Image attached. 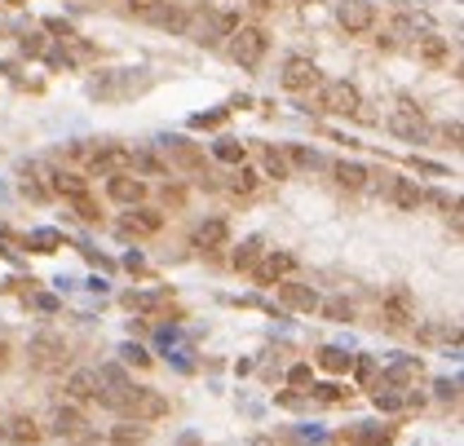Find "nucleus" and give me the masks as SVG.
Segmentation results:
<instances>
[{
  "label": "nucleus",
  "instance_id": "f257e3e1",
  "mask_svg": "<svg viewBox=\"0 0 464 446\" xmlns=\"http://www.w3.org/2000/svg\"><path fill=\"white\" fill-rule=\"evenodd\" d=\"M151 85L155 80L146 71H102L89 85V93L97 97V102H128V97H142Z\"/></svg>",
  "mask_w": 464,
  "mask_h": 446
},
{
  "label": "nucleus",
  "instance_id": "f03ea898",
  "mask_svg": "<svg viewBox=\"0 0 464 446\" xmlns=\"http://www.w3.org/2000/svg\"><path fill=\"white\" fill-rule=\"evenodd\" d=\"M230 36H235V40H230V58H235L243 71H257L261 58H265V49H270V36H265L261 27H252V23H239Z\"/></svg>",
  "mask_w": 464,
  "mask_h": 446
},
{
  "label": "nucleus",
  "instance_id": "7ed1b4c3",
  "mask_svg": "<svg viewBox=\"0 0 464 446\" xmlns=\"http://www.w3.org/2000/svg\"><path fill=\"white\" fill-rule=\"evenodd\" d=\"M66 358H71V354H66V340L58 332H36L27 340V362L36 371H62Z\"/></svg>",
  "mask_w": 464,
  "mask_h": 446
},
{
  "label": "nucleus",
  "instance_id": "20e7f679",
  "mask_svg": "<svg viewBox=\"0 0 464 446\" xmlns=\"http://www.w3.org/2000/svg\"><path fill=\"white\" fill-rule=\"evenodd\" d=\"M336 23H341L345 36H362V31H372L376 27L372 0H341V5H336Z\"/></svg>",
  "mask_w": 464,
  "mask_h": 446
},
{
  "label": "nucleus",
  "instance_id": "39448f33",
  "mask_svg": "<svg viewBox=\"0 0 464 446\" xmlns=\"http://www.w3.org/2000/svg\"><path fill=\"white\" fill-rule=\"evenodd\" d=\"M323 106L331 115H358L362 93H358V85H350V80H331V85H323Z\"/></svg>",
  "mask_w": 464,
  "mask_h": 446
},
{
  "label": "nucleus",
  "instance_id": "423d86ee",
  "mask_svg": "<svg viewBox=\"0 0 464 446\" xmlns=\"http://www.w3.org/2000/svg\"><path fill=\"white\" fill-rule=\"evenodd\" d=\"M54 433L66 438V442H93L97 428H89V420L80 416L75 407H58V411H54Z\"/></svg>",
  "mask_w": 464,
  "mask_h": 446
},
{
  "label": "nucleus",
  "instance_id": "0eeeda50",
  "mask_svg": "<svg viewBox=\"0 0 464 446\" xmlns=\"http://www.w3.org/2000/svg\"><path fill=\"white\" fill-rule=\"evenodd\" d=\"M319 85H323V75L310 58H288V67H283V89L288 93H310Z\"/></svg>",
  "mask_w": 464,
  "mask_h": 446
},
{
  "label": "nucleus",
  "instance_id": "6e6552de",
  "mask_svg": "<svg viewBox=\"0 0 464 446\" xmlns=\"http://www.w3.org/2000/svg\"><path fill=\"white\" fill-rule=\"evenodd\" d=\"M128 159H133V151H124V146H97L93 159H89V173L93 177H120V173H128Z\"/></svg>",
  "mask_w": 464,
  "mask_h": 446
},
{
  "label": "nucleus",
  "instance_id": "1a4fd4ad",
  "mask_svg": "<svg viewBox=\"0 0 464 446\" xmlns=\"http://www.w3.org/2000/svg\"><path fill=\"white\" fill-rule=\"evenodd\" d=\"M389 128H393L398 137H411V142H416V137H425V128H429V124H425L420 106H411L407 97H403V102L389 111Z\"/></svg>",
  "mask_w": 464,
  "mask_h": 446
},
{
  "label": "nucleus",
  "instance_id": "9d476101",
  "mask_svg": "<svg viewBox=\"0 0 464 446\" xmlns=\"http://www.w3.org/2000/svg\"><path fill=\"white\" fill-rule=\"evenodd\" d=\"M159 230H164V212L146 208V204L128 208L124 221H120V235H159Z\"/></svg>",
  "mask_w": 464,
  "mask_h": 446
},
{
  "label": "nucleus",
  "instance_id": "9b49d317",
  "mask_svg": "<svg viewBox=\"0 0 464 446\" xmlns=\"http://www.w3.org/2000/svg\"><path fill=\"white\" fill-rule=\"evenodd\" d=\"M296 270V256L292 252H265L257 266H252V278L257 283H279V278H288Z\"/></svg>",
  "mask_w": 464,
  "mask_h": 446
},
{
  "label": "nucleus",
  "instance_id": "f8f14e48",
  "mask_svg": "<svg viewBox=\"0 0 464 446\" xmlns=\"http://www.w3.org/2000/svg\"><path fill=\"white\" fill-rule=\"evenodd\" d=\"M106 194L115 204H128V208H138L146 199V181L142 177H133V173H120V177H111L106 181Z\"/></svg>",
  "mask_w": 464,
  "mask_h": 446
},
{
  "label": "nucleus",
  "instance_id": "ddd939ff",
  "mask_svg": "<svg viewBox=\"0 0 464 446\" xmlns=\"http://www.w3.org/2000/svg\"><path fill=\"white\" fill-rule=\"evenodd\" d=\"M230 243V221L226 217H212L204 225H195V247L199 252H217V247Z\"/></svg>",
  "mask_w": 464,
  "mask_h": 446
},
{
  "label": "nucleus",
  "instance_id": "4468645a",
  "mask_svg": "<svg viewBox=\"0 0 464 446\" xmlns=\"http://www.w3.org/2000/svg\"><path fill=\"white\" fill-rule=\"evenodd\" d=\"M97 389H102V380H97L93 367H75L71 376H66V398H71V402H89V398H97Z\"/></svg>",
  "mask_w": 464,
  "mask_h": 446
},
{
  "label": "nucleus",
  "instance_id": "2eb2a0df",
  "mask_svg": "<svg viewBox=\"0 0 464 446\" xmlns=\"http://www.w3.org/2000/svg\"><path fill=\"white\" fill-rule=\"evenodd\" d=\"M416 376H420V358H393L385 376H380V385L385 389H407V385H416Z\"/></svg>",
  "mask_w": 464,
  "mask_h": 446
},
{
  "label": "nucleus",
  "instance_id": "dca6fc26",
  "mask_svg": "<svg viewBox=\"0 0 464 446\" xmlns=\"http://www.w3.org/2000/svg\"><path fill=\"white\" fill-rule=\"evenodd\" d=\"M345 442L350 446H385V442H393V428L389 424H354V428H345Z\"/></svg>",
  "mask_w": 464,
  "mask_h": 446
},
{
  "label": "nucleus",
  "instance_id": "f3484780",
  "mask_svg": "<svg viewBox=\"0 0 464 446\" xmlns=\"http://www.w3.org/2000/svg\"><path fill=\"white\" fill-rule=\"evenodd\" d=\"M279 296H283V305L301 309V314H314V309L323 305V301H319V292L305 287V283H283V287H279Z\"/></svg>",
  "mask_w": 464,
  "mask_h": 446
},
{
  "label": "nucleus",
  "instance_id": "a211bd4d",
  "mask_svg": "<svg viewBox=\"0 0 464 446\" xmlns=\"http://www.w3.org/2000/svg\"><path fill=\"white\" fill-rule=\"evenodd\" d=\"M389 199L403 208V212H416L425 204V190L416 186V181H407V177H393V186H389Z\"/></svg>",
  "mask_w": 464,
  "mask_h": 446
},
{
  "label": "nucleus",
  "instance_id": "6ab92c4d",
  "mask_svg": "<svg viewBox=\"0 0 464 446\" xmlns=\"http://www.w3.org/2000/svg\"><path fill=\"white\" fill-rule=\"evenodd\" d=\"M159 146H164V155H169V159H177V163H181V168H199V163H204L199 146H190L186 137H164Z\"/></svg>",
  "mask_w": 464,
  "mask_h": 446
},
{
  "label": "nucleus",
  "instance_id": "aec40b11",
  "mask_svg": "<svg viewBox=\"0 0 464 446\" xmlns=\"http://www.w3.org/2000/svg\"><path fill=\"white\" fill-rule=\"evenodd\" d=\"M411 318H416V314H411V296L398 287V292H389L385 296V323L389 327H407Z\"/></svg>",
  "mask_w": 464,
  "mask_h": 446
},
{
  "label": "nucleus",
  "instance_id": "412c9836",
  "mask_svg": "<svg viewBox=\"0 0 464 446\" xmlns=\"http://www.w3.org/2000/svg\"><path fill=\"white\" fill-rule=\"evenodd\" d=\"M49 194L80 199V194H89V177H80V173H54V177H49Z\"/></svg>",
  "mask_w": 464,
  "mask_h": 446
},
{
  "label": "nucleus",
  "instance_id": "4be33fe9",
  "mask_svg": "<svg viewBox=\"0 0 464 446\" xmlns=\"http://www.w3.org/2000/svg\"><path fill=\"white\" fill-rule=\"evenodd\" d=\"M124 305H128V309H142V314H159L164 305H169V292H164V287H159V292H128Z\"/></svg>",
  "mask_w": 464,
  "mask_h": 446
},
{
  "label": "nucleus",
  "instance_id": "5701e85b",
  "mask_svg": "<svg viewBox=\"0 0 464 446\" xmlns=\"http://www.w3.org/2000/svg\"><path fill=\"white\" fill-rule=\"evenodd\" d=\"M331 173H336V186H345V190L367 186V168H362V163H354V159H341Z\"/></svg>",
  "mask_w": 464,
  "mask_h": 446
},
{
  "label": "nucleus",
  "instance_id": "b1692460",
  "mask_svg": "<svg viewBox=\"0 0 464 446\" xmlns=\"http://www.w3.org/2000/svg\"><path fill=\"white\" fill-rule=\"evenodd\" d=\"M319 367L331 371V376H341V371H350V367H354V358L345 354L341 345H323V349H319Z\"/></svg>",
  "mask_w": 464,
  "mask_h": 446
},
{
  "label": "nucleus",
  "instance_id": "393cba45",
  "mask_svg": "<svg viewBox=\"0 0 464 446\" xmlns=\"http://www.w3.org/2000/svg\"><path fill=\"white\" fill-rule=\"evenodd\" d=\"M416 54L425 58V62H446V54H451V49H446V40L442 36H416Z\"/></svg>",
  "mask_w": 464,
  "mask_h": 446
},
{
  "label": "nucleus",
  "instance_id": "a878e982",
  "mask_svg": "<svg viewBox=\"0 0 464 446\" xmlns=\"http://www.w3.org/2000/svg\"><path fill=\"white\" fill-rule=\"evenodd\" d=\"M5 442H18V446H36V442H40V428L31 424V420H9V428H5Z\"/></svg>",
  "mask_w": 464,
  "mask_h": 446
},
{
  "label": "nucleus",
  "instance_id": "bb28decb",
  "mask_svg": "<svg viewBox=\"0 0 464 446\" xmlns=\"http://www.w3.org/2000/svg\"><path fill=\"white\" fill-rule=\"evenodd\" d=\"M372 402H376V411H398V407H407V393H403V389H385V385H376Z\"/></svg>",
  "mask_w": 464,
  "mask_h": 446
},
{
  "label": "nucleus",
  "instance_id": "cd10ccee",
  "mask_svg": "<svg viewBox=\"0 0 464 446\" xmlns=\"http://www.w3.org/2000/svg\"><path fill=\"white\" fill-rule=\"evenodd\" d=\"M111 442H115V446H138V442H146V424L128 420V424H120V428L111 433Z\"/></svg>",
  "mask_w": 464,
  "mask_h": 446
},
{
  "label": "nucleus",
  "instance_id": "c85d7f7f",
  "mask_svg": "<svg viewBox=\"0 0 464 446\" xmlns=\"http://www.w3.org/2000/svg\"><path fill=\"white\" fill-rule=\"evenodd\" d=\"M27 243L31 247H36V252H54V247H62V230H31V235H27Z\"/></svg>",
  "mask_w": 464,
  "mask_h": 446
},
{
  "label": "nucleus",
  "instance_id": "c756f323",
  "mask_svg": "<svg viewBox=\"0 0 464 446\" xmlns=\"http://www.w3.org/2000/svg\"><path fill=\"white\" fill-rule=\"evenodd\" d=\"M265 173H270L274 181H288V177H292V163H288V155L270 146V151H265Z\"/></svg>",
  "mask_w": 464,
  "mask_h": 446
},
{
  "label": "nucleus",
  "instance_id": "7c9ffc66",
  "mask_svg": "<svg viewBox=\"0 0 464 446\" xmlns=\"http://www.w3.org/2000/svg\"><path fill=\"white\" fill-rule=\"evenodd\" d=\"M257 256H261V239H248L235 247V270H252L257 266Z\"/></svg>",
  "mask_w": 464,
  "mask_h": 446
},
{
  "label": "nucleus",
  "instance_id": "2f4dec72",
  "mask_svg": "<svg viewBox=\"0 0 464 446\" xmlns=\"http://www.w3.org/2000/svg\"><path fill=\"white\" fill-rule=\"evenodd\" d=\"M230 190H235V194H252V190H257V168L239 163V168H235V177H230Z\"/></svg>",
  "mask_w": 464,
  "mask_h": 446
},
{
  "label": "nucleus",
  "instance_id": "473e14b6",
  "mask_svg": "<svg viewBox=\"0 0 464 446\" xmlns=\"http://www.w3.org/2000/svg\"><path fill=\"white\" fill-rule=\"evenodd\" d=\"M120 358H124V362H133V367H151V354H146L142 345H133V340H128V345H120Z\"/></svg>",
  "mask_w": 464,
  "mask_h": 446
},
{
  "label": "nucleus",
  "instance_id": "72a5a7b5",
  "mask_svg": "<svg viewBox=\"0 0 464 446\" xmlns=\"http://www.w3.org/2000/svg\"><path fill=\"white\" fill-rule=\"evenodd\" d=\"M288 385H292V389H305V385L314 389V371H310V362H296V367L288 371Z\"/></svg>",
  "mask_w": 464,
  "mask_h": 446
},
{
  "label": "nucleus",
  "instance_id": "f704fd0d",
  "mask_svg": "<svg viewBox=\"0 0 464 446\" xmlns=\"http://www.w3.org/2000/svg\"><path fill=\"white\" fill-rule=\"evenodd\" d=\"M212 155L226 159V163H243V146L239 142H217V146H212Z\"/></svg>",
  "mask_w": 464,
  "mask_h": 446
},
{
  "label": "nucleus",
  "instance_id": "c9c22d12",
  "mask_svg": "<svg viewBox=\"0 0 464 446\" xmlns=\"http://www.w3.org/2000/svg\"><path fill=\"white\" fill-rule=\"evenodd\" d=\"M314 398H319V402H345V398H350V389H341V385H319V389H314Z\"/></svg>",
  "mask_w": 464,
  "mask_h": 446
},
{
  "label": "nucleus",
  "instance_id": "e433bc0d",
  "mask_svg": "<svg viewBox=\"0 0 464 446\" xmlns=\"http://www.w3.org/2000/svg\"><path fill=\"white\" fill-rule=\"evenodd\" d=\"M75 204V217L80 221H97V217H102V212H97V204L89 199V194H80V199H71Z\"/></svg>",
  "mask_w": 464,
  "mask_h": 446
},
{
  "label": "nucleus",
  "instance_id": "4c0bfd02",
  "mask_svg": "<svg viewBox=\"0 0 464 446\" xmlns=\"http://www.w3.org/2000/svg\"><path fill=\"white\" fill-rule=\"evenodd\" d=\"M323 314H327V318H336V323H345V318H354V309H350V301H341V296H336V301H327V305H323Z\"/></svg>",
  "mask_w": 464,
  "mask_h": 446
},
{
  "label": "nucleus",
  "instance_id": "58836bf2",
  "mask_svg": "<svg viewBox=\"0 0 464 446\" xmlns=\"http://www.w3.org/2000/svg\"><path fill=\"white\" fill-rule=\"evenodd\" d=\"M18 186H23L27 199H49V190H44V186H36V177H31L27 168H23V181H18Z\"/></svg>",
  "mask_w": 464,
  "mask_h": 446
},
{
  "label": "nucleus",
  "instance_id": "ea45409f",
  "mask_svg": "<svg viewBox=\"0 0 464 446\" xmlns=\"http://www.w3.org/2000/svg\"><path fill=\"white\" fill-rule=\"evenodd\" d=\"M190 124H195V128H221V124H226V111H208V115H195Z\"/></svg>",
  "mask_w": 464,
  "mask_h": 446
},
{
  "label": "nucleus",
  "instance_id": "a19ab883",
  "mask_svg": "<svg viewBox=\"0 0 464 446\" xmlns=\"http://www.w3.org/2000/svg\"><path fill=\"white\" fill-rule=\"evenodd\" d=\"M44 31H54L58 40H71L75 31H71V23H62V18H44Z\"/></svg>",
  "mask_w": 464,
  "mask_h": 446
},
{
  "label": "nucleus",
  "instance_id": "79ce46f5",
  "mask_svg": "<svg viewBox=\"0 0 464 446\" xmlns=\"http://www.w3.org/2000/svg\"><path fill=\"white\" fill-rule=\"evenodd\" d=\"M288 159H292V163H301V168H319V155H314V151H301V146H296Z\"/></svg>",
  "mask_w": 464,
  "mask_h": 446
},
{
  "label": "nucleus",
  "instance_id": "37998d69",
  "mask_svg": "<svg viewBox=\"0 0 464 446\" xmlns=\"http://www.w3.org/2000/svg\"><path fill=\"white\" fill-rule=\"evenodd\" d=\"M128 9H133V13H146V18H151L155 9H164V0H128Z\"/></svg>",
  "mask_w": 464,
  "mask_h": 446
},
{
  "label": "nucleus",
  "instance_id": "c03bdc74",
  "mask_svg": "<svg viewBox=\"0 0 464 446\" xmlns=\"http://www.w3.org/2000/svg\"><path fill=\"white\" fill-rule=\"evenodd\" d=\"M23 54L27 58H40L44 54V36H23Z\"/></svg>",
  "mask_w": 464,
  "mask_h": 446
},
{
  "label": "nucleus",
  "instance_id": "a18cd8bd",
  "mask_svg": "<svg viewBox=\"0 0 464 446\" xmlns=\"http://www.w3.org/2000/svg\"><path fill=\"white\" fill-rule=\"evenodd\" d=\"M9 354H13V349H9V340H5V336H0V371H9V362H13Z\"/></svg>",
  "mask_w": 464,
  "mask_h": 446
},
{
  "label": "nucleus",
  "instance_id": "49530a36",
  "mask_svg": "<svg viewBox=\"0 0 464 446\" xmlns=\"http://www.w3.org/2000/svg\"><path fill=\"white\" fill-rule=\"evenodd\" d=\"M372 371H376V362L372 358H358V380H372Z\"/></svg>",
  "mask_w": 464,
  "mask_h": 446
},
{
  "label": "nucleus",
  "instance_id": "de8ad7c7",
  "mask_svg": "<svg viewBox=\"0 0 464 446\" xmlns=\"http://www.w3.org/2000/svg\"><path fill=\"white\" fill-rule=\"evenodd\" d=\"M124 266H128V270H146V261H142V252H128Z\"/></svg>",
  "mask_w": 464,
  "mask_h": 446
},
{
  "label": "nucleus",
  "instance_id": "09e8293b",
  "mask_svg": "<svg viewBox=\"0 0 464 446\" xmlns=\"http://www.w3.org/2000/svg\"><path fill=\"white\" fill-rule=\"evenodd\" d=\"M438 398H456V385H451V380H438Z\"/></svg>",
  "mask_w": 464,
  "mask_h": 446
},
{
  "label": "nucleus",
  "instance_id": "8fccbe9b",
  "mask_svg": "<svg viewBox=\"0 0 464 446\" xmlns=\"http://www.w3.org/2000/svg\"><path fill=\"white\" fill-rule=\"evenodd\" d=\"M36 305H40L44 314H54V309H58V301H54V296H36Z\"/></svg>",
  "mask_w": 464,
  "mask_h": 446
},
{
  "label": "nucleus",
  "instance_id": "3c124183",
  "mask_svg": "<svg viewBox=\"0 0 464 446\" xmlns=\"http://www.w3.org/2000/svg\"><path fill=\"white\" fill-rule=\"evenodd\" d=\"M0 442H5V424H0Z\"/></svg>",
  "mask_w": 464,
  "mask_h": 446
}]
</instances>
